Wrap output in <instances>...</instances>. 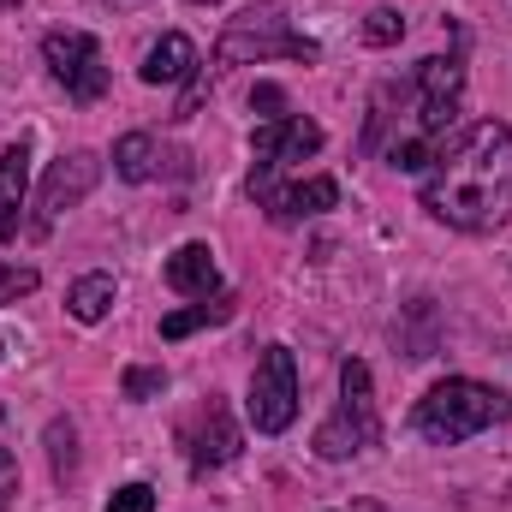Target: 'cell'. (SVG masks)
Segmentation results:
<instances>
[{"label": "cell", "mask_w": 512, "mask_h": 512, "mask_svg": "<svg viewBox=\"0 0 512 512\" xmlns=\"http://www.w3.org/2000/svg\"><path fill=\"white\" fill-rule=\"evenodd\" d=\"M197 66H203V60H197V42H191V36H179V30H167V36L143 54L137 78L161 90V84H191V78H197Z\"/></svg>", "instance_id": "11"}, {"label": "cell", "mask_w": 512, "mask_h": 512, "mask_svg": "<svg viewBox=\"0 0 512 512\" xmlns=\"http://www.w3.org/2000/svg\"><path fill=\"white\" fill-rule=\"evenodd\" d=\"M167 286L179 292V298H215L221 292V268H215V251L209 245H179V251L167 256Z\"/></svg>", "instance_id": "12"}, {"label": "cell", "mask_w": 512, "mask_h": 512, "mask_svg": "<svg viewBox=\"0 0 512 512\" xmlns=\"http://www.w3.org/2000/svg\"><path fill=\"white\" fill-rule=\"evenodd\" d=\"M114 6H143V0H114Z\"/></svg>", "instance_id": "25"}, {"label": "cell", "mask_w": 512, "mask_h": 512, "mask_svg": "<svg viewBox=\"0 0 512 512\" xmlns=\"http://www.w3.org/2000/svg\"><path fill=\"white\" fill-rule=\"evenodd\" d=\"M507 411H512V399L501 387H483V382H471V376H447V382H435L417 399L411 429L423 441H435V447H459V441L507 423Z\"/></svg>", "instance_id": "2"}, {"label": "cell", "mask_w": 512, "mask_h": 512, "mask_svg": "<svg viewBox=\"0 0 512 512\" xmlns=\"http://www.w3.org/2000/svg\"><path fill=\"white\" fill-rule=\"evenodd\" d=\"M114 173L131 179V185H149V179L161 173V149H155L149 131H126V137L114 143Z\"/></svg>", "instance_id": "15"}, {"label": "cell", "mask_w": 512, "mask_h": 512, "mask_svg": "<svg viewBox=\"0 0 512 512\" xmlns=\"http://www.w3.org/2000/svg\"><path fill=\"white\" fill-rule=\"evenodd\" d=\"M185 459H191V471H215V465H227L233 453H239V429H233V417H227V405L209 393L191 417H185Z\"/></svg>", "instance_id": "8"}, {"label": "cell", "mask_w": 512, "mask_h": 512, "mask_svg": "<svg viewBox=\"0 0 512 512\" xmlns=\"http://www.w3.org/2000/svg\"><path fill=\"white\" fill-rule=\"evenodd\" d=\"M221 322H233V298H227V292H215V298H197L191 310H173V316H161V340H185V334H197V328H221Z\"/></svg>", "instance_id": "14"}, {"label": "cell", "mask_w": 512, "mask_h": 512, "mask_svg": "<svg viewBox=\"0 0 512 512\" xmlns=\"http://www.w3.org/2000/svg\"><path fill=\"white\" fill-rule=\"evenodd\" d=\"M245 411H251V423L262 429V435L292 429V417H298V364H292L286 346H262Z\"/></svg>", "instance_id": "6"}, {"label": "cell", "mask_w": 512, "mask_h": 512, "mask_svg": "<svg viewBox=\"0 0 512 512\" xmlns=\"http://www.w3.org/2000/svg\"><path fill=\"white\" fill-rule=\"evenodd\" d=\"M36 286H42V274H36V268H12V262H0V304L30 298Z\"/></svg>", "instance_id": "20"}, {"label": "cell", "mask_w": 512, "mask_h": 512, "mask_svg": "<svg viewBox=\"0 0 512 512\" xmlns=\"http://www.w3.org/2000/svg\"><path fill=\"white\" fill-rule=\"evenodd\" d=\"M42 60H48V78H54L72 102H102V96H108L102 42H96L90 30H48V36H42Z\"/></svg>", "instance_id": "5"}, {"label": "cell", "mask_w": 512, "mask_h": 512, "mask_svg": "<svg viewBox=\"0 0 512 512\" xmlns=\"http://www.w3.org/2000/svg\"><path fill=\"white\" fill-rule=\"evenodd\" d=\"M322 149V126L316 120H304V114H286V120H262L251 137V155L262 173H286L292 161H304V155H316Z\"/></svg>", "instance_id": "9"}, {"label": "cell", "mask_w": 512, "mask_h": 512, "mask_svg": "<svg viewBox=\"0 0 512 512\" xmlns=\"http://www.w3.org/2000/svg\"><path fill=\"white\" fill-rule=\"evenodd\" d=\"M251 108H262V120H286V90L280 84H256Z\"/></svg>", "instance_id": "22"}, {"label": "cell", "mask_w": 512, "mask_h": 512, "mask_svg": "<svg viewBox=\"0 0 512 512\" xmlns=\"http://www.w3.org/2000/svg\"><path fill=\"white\" fill-rule=\"evenodd\" d=\"M399 36H405V18H399L393 6H376V12L364 18V42H370V48H393Z\"/></svg>", "instance_id": "19"}, {"label": "cell", "mask_w": 512, "mask_h": 512, "mask_svg": "<svg viewBox=\"0 0 512 512\" xmlns=\"http://www.w3.org/2000/svg\"><path fill=\"white\" fill-rule=\"evenodd\" d=\"M24 191H30V149L12 143V149H0V239H18Z\"/></svg>", "instance_id": "13"}, {"label": "cell", "mask_w": 512, "mask_h": 512, "mask_svg": "<svg viewBox=\"0 0 512 512\" xmlns=\"http://www.w3.org/2000/svg\"><path fill=\"white\" fill-rule=\"evenodd\" d=\"M191 6H215V0H191Z\"/></svg>", "instance_id": "26"}, {"label": "cell", "mask_w": 512, "mask_h": 512, "mask_svg": "<svg viewBox=\"0 0 512 512\" xmlns=\"http://www.w3.org/2000/svg\"><path fill=\"white\" fill-rule=\"evenodd\" d=\"M114 298H120L114 274H84V280H72V292H66V310H72L78 322H102V316L114 310Z\"/></svg>", "instance_id": "16"}, {"label": "cell", "mask_w": 512, "mask_h": 512, "mask_svg": "<svg viewBox=\"0 0 512 512\" xmlns=\"http://www.w3.org/2000/svg\"><path fill=\"white\" fill-rule=\"evenodd\" d=\"M72 447H78L72 423H66V417H54V423H48V459H54V477H60V483L78 471V453H72Z\"/></svg>", "instance_id": "17"}, {"label": "cell", "mask_w": 512, "mask_h": 512, "mask_svg": "<svg viewBox=\"0 0 512 512\" xmlns=\"http://www.w3.org/2000/svg\"><path fill=\"white\" fill-rule=\"evenodd\" d=\"M102 179V161L90 155V149H72V155H60L54 167H48V179H42V197H36V233H48L66 209H78L84 197H90V185Z\"/></svg>", "instance_id": "7"}, {"label": "cell", "mask_w": 512, "mask_h": 512, "mask_svg": "<svg viewBox=\"0 0 512 512\" xmlns=\"http://www.w3.org/2000/svg\"><path fill=\"white\" fill-rule=\"evenodd\" d=\"M382 441V411H376V387H370V364L364 358H346L340 364V405L334 417L316 429V459L340 465V459H358Z\"/></svg>", "instance_id": "3"}, {"label": "cell", "mask_w": 512, "mask_h": 512, "mask_svg": "<svg viewBox=\"0 0 512 512\" xmlns=\"http://www.w3.org/2000/svg\"><path fill=\"white\" fill-rule=\"evenodd\" d=\"M108 512H155V489H149V483H126V489L108 501Z\"/></svg>", "instance_id": "21"}, {"label": "cell", "mask_w": 512, "mask_h": 512, "mask_svg": "<svg viewBox=\"0 0 512 512\" xmlns=\"http://www.w3.org/2000/svg\"><path fill=\"white\" fill-rule=\"evenodd\" d=\"M120 387H126V399H137V405H143V399L167 393V370H161V364H131Z\"/></svg>", "instance_id": "18"}, {"label": "cell", "mask_w": 512, "mask_h": 512, "mask_svg": "<svg viewBox=\"0 0 512 512\" xmlns=\"http://www.w3.org/2000/svg\"><path fill=\"white\" fill-rule=\"evenodd\" d=\"M12 495H18V459L0 447V512L12 507Z\"/></svg>", "instance_id": "23"}, {"label": "cell", "mask_w": 512, "mask_h": 512, "mask_svg": "<svg viewBox=\"0 0 512 512\" xmlns=\"http://www.w3.org/2000/svg\"><path fill=\"white\" fill-rule=\"evenodd\" d=\"M251 197H256V209H268V221L292 227V221H304V215H328V209L340 203V185H334V179H298V185H262Z\"/></svg>", "instance_id": "10"}, {"label": "cell", "mask_w": 512, "mask_h": 512, "mask_svg": "<svg viewBox=\"0 0 512 512\" xmlns=\"http://www.w3.org/2000/svg\"><path fill=\"white\" fill-rule=\"evenodd\" d=\"M0 6H24V0H0Z\"/></svg>", "instance_id": "27"}, {"label": "cell", "mask_w": 512, "mask_h": 512, "mask_svg": "<svg viewBox=\"0 0 512 512\" xmlns=\"http://www.w3.org/2000/svg\"><path fill=\"white\" fill-rule=\"evenodd\" d=\"M215 60L221 66H256V60H316V42L298 36L286 24V12L274 0H256L239 18H227L221 42H215Z\"/></svg>", "instance_id": "4"}, {"label": "cell", "mask_w": 512, "mask_h": 512, "mask_svg": "<svg viewBox=\"0 0 512 512\" xmlns=\"http://www.w3.org/2000/svg\"><path fill=\"white\" fill-rule=\"evenodd\" d=\"M423 209L459 233H501L512 221V131L501 120H477L441 143L423 179Z\"/></svg>", "instance_id": "1"}, {"label": "cell", "mask_w": 512, "mask_h": 512, "mask_svg": "<svg viewBox=\"0 0 512 512\" xmlns=\"http://www.w3.org/2000/svg\"><path fill=\"white\" fill-rule=\"evenodd\" d=\"M352 512H387V507H376V501H358V507H352Z\"/></svg>", "instance_id": "24"}]
</instances>
